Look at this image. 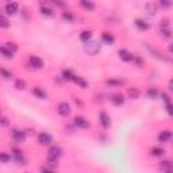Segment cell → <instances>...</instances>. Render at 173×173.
<instances>
[{"mask_svg":"<svg viewBox=\"0 0 173 173\" xmlns=\"http://www.w3.org/2000/svg\"><path fill=\"white\" fill-rule=\"evenodd\" d=\"M99 120H100V124L103 126V128H110L111 127V119H110V115L107 112H100L99 115Z\"/></svg>","mask_w":173,"mask_h":173,"instance_id":"obj_4","label":"cell"},{"mask_svg":"<svg viewBox=\"0 0 173 173\" xmlns=\"http://www.w3.org/2000/svg\"><path fill=\"white\" fill-rule=\"evenodd\" d=\"M6 46L8 47V49L11 50L12 53H16V52H18V45H16V43H14V42H7Z\"/></svg>","mask_w":173,"mask_h":173,"instance_id":"obj_33","label":"cell"},{"mask_svg":"<svg viewBox=\"0 0 173 173\" xmlns=\"http://www.w3.org/2000/svg\"><path fill=\"white\" fill-rule=\"evenodd\" d=\"M11 134H12L14 141H16V142H23L26 140V133L23 130H19V128H14L11 131Z\"/></svg>","mask_w":173,"mask_h":173,"instance_id":"obj_6","label":"cell"},{"mask_svg":"<svg viewBox=\"0 0 173 173\" xmlns=\"http://www.w3.org/2000/svg\"><path fill=\"white\" fill-rule=\"evenodd\" d=\"M0 27H2V29H8L10 27L8 19H7L4 15H0Z\"/></svg>","mask_w":173,"mask_h":173,"instance_id":"obj_29","label":"cell"},{"mask_svg":"<svg viewBox=\"0 0 173 173\" xmlns=\"http://www.w3.org/2000/svg\"><path fill=\"white\" fill-rule=\"evenodd\" d=\"M91 38H92V31H89V30H87V31H83L80 34V41L84 43L89 42Z\"/></svg>","mask_w":173,"mask_h":173,"instance_id":"obj_17","label":"cell"},{"mask_svg":"<svg viewBox=\"0 0 173 173\" xmlns=\"http://www.w3.org/2000/svg\"><path fill=\"white\" fill-rule=\"evenodd\" d=\"M15 88L16 89H25L26 88V81L25 80H22V79H19V80H16L15 81Z\"/></svg>","mask_w":173,"mask_h":173,"instance_id":"obj_30","label":"cell"},{"mask_svg":"<svg viewBox=\"0 0 173 173\" xmlns=\"http://www.w3.org/2000/svg\"><path fill=\"white\" fill-rule=\"evenodd\" d=\"M12 158L15 160L18 164H26V160H25V155H23V153L20 150H18V149H14L12 151Z\"/></svg>","mask_w":173,"mask_h":173,"instance_id":"obj_12","label":"cell"},{"mask_svg":"<svg viewBox=\"0 0 173 173\" xmlns=\"http://www.w3.org/2000/svg\"><path fill=\"white\" fill-rule=\"evenodd\" d=\"M127 96L130 97V99H138V97H140V91H138L137 88H128Z\"/></svg>","mask_w":173,"mask_h":173,"instance_id":"obj_20","label":"cell"},{"mask_svg":"<svg viewBox=\"0 0 173 173\" xmlns=\"http://www.w3.org/2000/svg\"><path fill=\"white\" fill-rule=\"evenodd\" d=\"M173 138V134L171 131H162L158 134V141L160 142H169Z\"/></svg>","mask_w":173,"mask_h":173,"instance_id":"obj_13","label":"cell"},{"mask_svg":"<svg viewBox=\"0 0 173 173\" xmlns=\"http://www.w3.org/2000/svg\"><path fill=\"white\" fill-rule=\"evenodd\" d=\"M135 26H137L140 30H144V31L149 29V23H146L145 20H142V19H135Z\"/></svg>","mask_w":173,"mask_h":173,"instance_id":"obj_24","label":"cell"},{"mask_svg":"<svg viewBox=\"0 0 173 173\" xmlns=\"http://www.w3.org/2000/svg\"><path fill=\"white\" fill-rule=\"evenodd\" d=\"M18 8H19V6H18V3H15V2H8L6 4V12L8 14V15H15Z\"/></svg>","mask_w":173,"mask_h":173,"instance_id":"obj_10","label":"cell"},{"mask_svg":"<svg viewBox=\"0 0 173 173\" xmlns=\"http://www.w3.org/2000/svg\"><path fill=\"white\" fill-rule=\"evenodd\" d=\"M161 99L165 101V103H171V100H169V96L167 93H161Z\"/></svg>","mask_w":173,"mask_h":173,"instance_id":"obj_38","label":"cell"},{"mask_svg":"<svg viewBox=\"0 0 173 173\" xmlns=\"http://www.w3.org/2000/svg\"><path fill=\"white\" fill-rule=\"evenodd\" d=\"M39 11H41V14H42L43 16H53L54 15V11L50 8V7H47V6H42Z\"/></svg>","mask_w":173,"mask_h":173,"instance_id":"obj_23","label":"cell"},{"mask_svg":"<svg viewBox=\"0 0 173 173\" xmlns=\"http://www.w3.org/2000/svg\"><path fill=\"white\" fill-rule=\"evenodd\" d=\"M111 101H112L115 106H122V104L124 103V97L122 93H115V95H112V97H111Z\"/></svg>","mask_w":173,"mask_h":173,"instance_id":"obj_14","label":"cell"},{"mask_svg":"<svg viewBox=\"0 0 173 173\" xmlns=\"http://www.w3.org/2000/svg\"><path fill=\"white\" fill-rule=\"evenodd\" d=\"M0 52H2L3 57H6V58H12V57H14V53L6 45H3L2 47H0Z\"/></svg>","mask_w":173,"mask_h":173,"instance_id":"obj_21","label":"cell"},{"mask_svg":"<svg viewBox=\"0 0 173 173\" xmlns=\"http://www.w3.org/2000/svg\"><path fill=\"white\" fill-rule=\"evenodd\" d=\"M146 95H147V97H151V99H154V97H157V89L155 88H149V89L146 91Z\"/></svg>","mask_w":173,"mask_h":173,"instance_id":"obj_31","label":"cell"},{"mask_svg":"<svg viewBox=\"0 0 173 173\" xmlns=\"http://www.w3.org/2000/svg\"><path fill=\"white\" fill-rule=\"evenodd\" d=\"M118 54H119V58L122 61H124V62H131V61H134V56L128 52V50H126V49L119 50Z\"/></svg>","mask_w":173,"mask_h":173,"instance_id":"obj_7","label":"cell"},{"mask_svg":"<svg viewBox=\"0 0 173 173\" xmlns=\"http://www.w3.org/2000/svg\"><path fill=\"white\" fill-rule=\"evenodd\" d=\"M57 111H58V114L61 115V116L66 118L70 115V111H72V108H70V106L68 103H61L58 104V108H57Z\"/></svg>","mask_w":173,"mask_h":173,"instance_id":"obj_3","label":"cell"},{"mask_svg":"<svg viewBox=\"0 0 173 173\" xmlns=\"http://www.w3.org/2000/svg\"><path fill=\"white\" fill-rule=\"evenodd\" d=\"M62 18L66 19V20H69V22H73V20H74V16L70 12H68V11H64L62 12Z\"/></svg>","mask_w":173,"mask_h":173,"instance_id":"obj_34","label":"cell"},{"mask_svg":"<svg viewBox=\"0 0 173 173\" xmlns=\"http://www.w3.org/2000/svg\"><path fill=\"white\" fill-rule=\"evenodd\" d=\"M62 77L65 80H68V81H72L73 80V77H74V73L73 72H70V70H62Z\"/></svg>","mask_w":173,"mask_h":173,"instance_id":"obj_28","label":"cell"},{"mask_svg":"<svg viewBox=\"0 0 173 173\" xmlns=\"http://www.w3.org/2000/svg\"><path fill=\"white\" fill-rule=\"evenodd\" d=\"M80 6L87 11H93L95 10V4L91 0H80Z\"/></svg>","mask_w":173,"mask_h":173,"instance_id":"obj_15","label":"cell"},{"mask_svg":"<svg viewBox=\"0 0 173 173\" xmlns=\"http://www.w3.org/2000/svg\"><path fill=\"white\" fill-rule=\"evenodd\" d=\"M168 49H169V52H171V53H173V42H172V43H169Z\"/></svg>","mask_w":173,"mask_h":173,"instance_id":"obj_41","label":"cell"},{"mask_svg":"<svg viewBox=\"0 0 173 173\" xmlns=\"http://www.w3.org/2000/svg\"><path fill=\"white\" fill-rule=\"evenodd\" d=\"M101 41H103L104 43H108V45H112L114 41H115V38H114L112 34H110V33H103V34H101Z\"/></svg>","mask_w":173,"mask_h":173,"instance_id":"obj_16","label":"cell"},{"mask_svg":"<svg viewBox=\"0 0 173 173\" xmlns=\"http://www.w3.org/2000/svg\"><path fill=\"white\" fill-rule=\"evenodd\" d=\"M169 91L173 93V79L169 80Z\"/></svg>","mask_w":173,"mask_h":173,"instance_id":"obj_40","label":"cell"},{"mask_svg":"<svg viewBox=\"0 0 173 173\" xmlns=\"http://www.w3.org/2000/svg\"><path fill=\"white\" fill-rule=\"evenodd\" d=\"M33 95L35 97H38V99H46V92L43 89H41V88H34Z\"/></svg>","mask_w":173,"mask_h":173,"instance_id":"obj_19","label":"cell"},{"mask_svg":"<svg viewBox=\"0 0 173 173\" xmlns=\"http://www.w3.org/2000/svg\"><path fill=\"white\" fill-rule=\"evenodd\" d=\"M62 155V149L60 146H57V145H54L49 149V151H47V158H53V160H58V158Z\"/></svg>","mask_w":173,"mask_h":173,"instance_id":"obj_2","label":"cell"},{"mask_svg":"<svg viewBox=\"0 0 173 173\" xmlns=\"http://www.w3.org/2000/svg\"><path fill=\"white\" fill-rule=\"evenodd\" d=\"M29 64L31 65L34 69H41L43 68V61L39 58V57H35V56H31L29 58Z\"/></svg>","mask_w":173,"mask_h":173,"instance_id":"obj_8","label":"cell"},{"mask_svg":"<svg viewBox=\"0 0 173 173\" xmlns=\"http://www.w3.org/2000/svg\"><path fill=\"white\" fill-rule=\"evenodd\" d=\"M165 110H167V112L171 115V116H173V104L172 103H167V108H165Z\"/></svg>","mask_w":173,"mask_h":173,"instance_id":"obj_37","label":"cell"},{"mask_svg":"<svg viewBox=\"0 0 173 173\" xmlns=\"http://www.w3.org/2000/svg\"><path fill=\"white\" fill-rule=\"evenodd\" d=\"M161 34L164 37H172V30H171V26H169L168 20H164V22H161Z\"/></svg>","mask_w":173,"mask_h":173,"instance_id":"obj_11","label":"cell"},{"mask_svg":"<svg viewBox=\"0 0 173 173\" xmlns=\"http://www.w3.org/2000/svg\"><path fill=\"white\" fill-rule=\"evenodd\" d=\"M38 142L41 145H43V146H46V145H50L53 142V138L50 134L47 133H39L38 134Z\"/></svg>","mask_w":173,"mask_h":173,"instance_id":"obj_5","label":"cell"},{"mask_svg":"<svg viewBox=\"0 0 173 173\" xmlns=\"http://www.w3.org/2000/svg\"><path fill=\"white\" fill-rule=\"evenodd\" d=\"M84 50L87 52V54H89V56H95V54H97L100 52V43L96 42V41H92V42H87L85 46H84Z\"/></svg>","mask_w":173,"mask_h":173,"instance_id":"obj_1","label":"cell"},{"mask_svg":"<svg viewBox=\"0 0 173 173\" xmlns=\"http://www.w3.org/2000/svg\"><path fill=\"white\" fill-rule=\"evenodd\" d=\"M146 11L149 14H151V15H154V14L157 12V6H155L154 3H147L146 4Z\"/></svg>","mask_w":173,"mask_h":173,"instance_id":"obj_27","label":"cell"},{"mask_svg":"<svg viewBox=\"0 0 173 173\" xmlns=\"http://www.w3.org/2000/svg\"><path fill=\"white\" fill-rule=\"evenodd\" d=\"M0 161H2L3 164H7V162L11 161V155H8L7 153H2L0 154Z\"/></svg>","mask_w":173,"mask_h":173,"instance_id":"obj_32","label":"cell"},{"mask_svg":"<svg viewBox=\"0 0 173 173\" xmlns=\"http://www.w3.org/2000/svg\"><path fill=\"white\" fill-rule=\"evenodd\" d=\"M0 120H2V126H3V127H7V126H8V122H7V118H6V116H2V119H0Z\"/></svg>","mask_w":173,"mask_h":173,"instance_id":"obj_39","label":"cell"},{"mask_svg":"<svg viewBox=\"0 0 173 173\" xmlns=\"http://www.w3.org/2000/svg\"><path fill=\"white\" fill-rule=\"evenodd\" d=\"M160 168L162 169V171L171 172V171H173V162L172 161H162L160 164Z\"/></svg>","mask_w":173,"mask_h":173,"instance_id":"obj_22","label":"cell"},{"mask_svg":"<svg viewBox=\"0 0 173 173\" xmlns=\"http://www.w3.org/2000/svg\"><path fill=\"white\" fill-rule=\"evenodd\" d=\"M106 84L108 87H120L122 84H123V81L122 80H114V79H110L106 81Z\"/></svg>","mask_w":173,"mask_h":173,"instance_id":"obj_26","label":"cell"},{"mask_svg":"<svg viewBox=\"0 0 173 173\" xmlns=\"http://www.w3.org/2000/svg\"><path fill=\"white\" fill-rule=\"evenodd\" d=\"M2 74H3V77H4L6 80H10L12 77V73L11 72H8V70L6 69V68H2Z\"/></svg>","mask_w":173,"mask_h":173,"instance_id":"obj_35","label":"cell"},{"mask_svg":"<svg viewBox=\"0 0 173 173\" xmlns=\"http://www.w3.org/2000/svg\"><path fill=\"white\" fill-rule=\"evenodd\" d=\"M160 4L162 7H165V8H168V7H171L173 4V0H160Z\"/></svg>","mask_w":173,"mask_h":173,"instance_id":"obj_36","label":"cell"},{"mask_svg":"<svg viewBox=\"0 0 173 173\" xmlns=\"http://www.w3.org/2000/svg\"><path fill=\"white\" fill-rule=\"evenodd\" d=\"M150 153H151V155H154V157H162L164 153H165V150L164 149H161V147H153Z\"/></svg>","mask_w":173,"mask_h":173,"instance_id":"obj_25","label":"cell"},{"mask_svg":"<svg viewBox=\"0 0 173 173\" xmlns=\"http://www.w3.org/2000/svg\"><path fill=\"white\" fill-rule=\"evenodd\" d=\"M73 123L76 127H80V128H87L88 126H89V123H88V120L85 119V118L83 116H76L73 119Z\"/></svg>","mask_w":173,"mask_h":173,"instance_id":"obj_9","label":"cell"},{"mask_svg":"<svg viewBox=\"0 0 173 173\" xmlns=\"http://www.w3.org/2000/svg\"><path fill=\"white\" fill-rule=\"evenodd\" d=\"M72 81H73V83H76L80 88H88V83L84 79H81L80 76H76V74H74V77H73Z\"/></svg>","mask_w":173,"mask_h":173,"instance_id":"obj_18","label":"cell"}]
</instances>
